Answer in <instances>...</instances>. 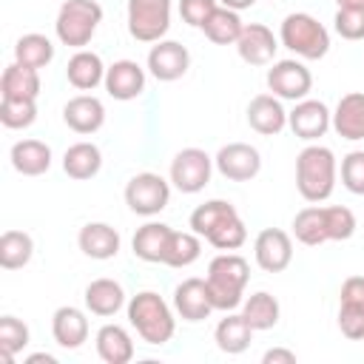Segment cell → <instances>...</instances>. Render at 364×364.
<instances>
[{"instance_id":"obj_1","label":"cell","mask_w":364,"mask_h":364,"mask_svg":"<svg viewBox=\"0 0 364 364\" xmlns=\"http://www.w3.org/2000/svg\"><path fill=\"white\" fill-rule=\"evenodd\" d=\"M250 279V264L239 256V253H219L216 259H210L208 264V290H210V301L216 310H236L245 301V287Z\"/></svg>"},{"instance_id":"obj_2","label":"cell","mask_w":364,"mask_h":364,"mask_svg":"<svg viewBox=\"0 0 364 364\" xmlns=\"http://www.w3.org/2000/svg\"><path fill=\"white\" fill-rule=\"evenodd\" d=\"M128 321L139 333V338L145 344H154V347L168 344L173 338V330H176L173 310L154 290H142V293L131 296V301H128Z\"/></svg>"},{"instance_id":"obj_3","label":"cell","mask_w":364,"mask_h":364,"mask_svg":"<svg viewBox=\"0 0 364 364\" xmlns=\"http://www.w3.org/2000/svg\"><path fill=\"white\" fill-rule=\"evenodd\" d=\"M336 154L327 145H307L296 156V188L307 202L330 199L336 188Z\"/></svg>"},{"instance_id":"obj_4","label":"cell","mask_w":364,"mask_h":364,"mask_svg":"<svg viewBox=\"0 0 364 364\" xmlns=\"http://www.w3.org/2000/svg\"><path fill=\"white\" fill-rule=\"evenodd\" d=\"M279 40L301 60H321L330 51V31L307 11H293L282 20Z\"/></svg>"},{"instance_id":"obj_5","label":"cell","mask_w":364,"mask_h":364,"mask_svg":"<svg viewBox=\"0 0 364 364\" xmlns=\"http://www.w3.org/2000/svg\"><path fill=\"white\" fill-rule=\"evenodd\" d=\"M100 23H102V6L97 0H65L57 11L54 31L63 46L82 48L91 43Z\"/></svg>"},{"instance_id":"obj_6","label":"cell","mask_w":364,"mask_h":364,"mask_svg":"<svg viewBox=\"0 0 364 364\" xmlns=\"http://www.w3.org/2000/svg\"><path fill=\"white\" fill-rule=\"evenodd\" d=\"M171 28V0H128V34L139 43H159Z\"/></svg>"},{"instance_id":"obj_7","label":"cell","mask_w":364,"mask_h":364,"mask_svg":"<svg viewBox=\"0 0 364 364\" xmlns=\"http://www.w3.org/2000/svg\"><path fill=\"white\" fill-rule=\"evenodd\" d=\"M168 199H171V185L154 171H142L131 176L125 185V205L136 216H156L159 210L168 208Z\"/></svg>"},{"instance_id":"obj_8","label":"cell","mask_w":364,"mask_h":364,"mask_svg":"<svg viewBox=\"0 0 364 364\" xmlns=\"http://www.w3.org/2000/svg\"><path fill=\"white\" fill-rule=\"evenodd\" d=\"M213 159L202 148H182L171 159V185L182 193H199L210 182Z\"/></svg>"},{"instance_id":"obj_9","label":"cell","mask_w":364,"mask_h":364,"mask_svg":"<svg viewBox=\"0 0 364 364\" xmlns=\"http://www.w3.org/2000/svg\"><path fill=\"white\" fill-rule=\"evenodd\" d=\"M267 88L273 97L279 100H290V102H299L310 94L313 88V74L304 63L299 60H276L270 68H267Z\"/></svg>"},{"instance_id":"obj_10","label":"cell","mask_w":364,"mask_h":364,"mask_svg":"<svg viewBox=\"0 0 364 364\" xmlns=\"http://www.w3.org/2000/svg\"><path fill=\"white\" fill-rule=\"evenodd\" d=\"M213 165L230 182H250L262 171V156L247 142H228L213 156Z\"/></svg>"},{"instance_id":"obj_11","label":"cell","mask_w":364,"mask_h":364,"mask_svg":"<svg viewBox=\"0 0 364 364\" xmlns=\"http://www.w3.org/2000/svg\"><path fill=\"white\" fill-rule=\"evenodd\" d=\"M287 125L299 139L316 142L333 125V114L321 100H307L304 97V100H299L293 105V111H287Z\"/></svg>"},{"instance_id":"obj_12","label":"cell","mask_w":364,"mask_h":364,"mask_svg":"<svg viewBox=\"0 0 364 364\" xmlns=\"http://www.w3.org/2000/svg\"><path fill=\"white\" fill-rule=\"evenodd\" d=\"M253 256H256V264L264 273H282L293 262V242L284 230L264 228L253 242Z\"/></svg>"},{"instance_id":"obj_13","label":"cell","mask_w":364,"mask_h":364,"mask_svg":"<svg viewBox=\"0 0 364 364\" xmlns=\"http://www.w3.org/2000/svg\"><path fill=\"white\" fill-rule=\"evenodd\" d=\"M188 65H191V54L176 40H159L148 51V71L159 82H173V80L185 77Z\"/></svg>"},{"instance_id":"obj_14","label":"cell","mask_w":364,"mask_h":364,"mask_svg":"<svg viewBox=\"0 0 364 364\" xmlns=\"http://www.w3.org/2000/svg\"><path fill=\"white\" fill-rule=\"evenodd\" d=\"M102 85H105L108 97H114L119 102L136 100L145 91V68L134 60H117V63L108 65Z\"/></svg>"},{"instance_id":"obj_15","label":"cell","mask_w":364,"mask_h":364,"mask_svg":"<svg viewBox=\"0 0 364 364\" xmlns=\"http://www.w3.org/2000/svg\"><path fill=\"white\" fill-rule=\"evenodd\" d=\"M173 310L185 321H202L208 318L216 307L210 301V290L205 279H185L173 290Z\"/></svg>"},{"instance_id":"obj_16","label":"cell","mask_w":364,"mask_h":364,"mask_svg":"<svg viewBox=\"0 0 364 364\" xmlns=\"http://www.w3.org/2000/svg\"><path fill=\"white\" fill-rule=\"evenodd\" d=\"M276 48L279 43L273 31L262 23H245L242 37L236 40V51L247 65H270L276 57Z\"/></svg>"},{"instance_id":"obj_17","label":"cell","mask_w":364,"mask_h":364,"mask_svg":"<svg viewBox=\"0 0 364 364\" xmlns=\"http://www.w3.org/2000/svg\"><path fill=\"white\" fill-rule=\"evenodd\" d=\"M63 119L74 134H94L105 125V105L94 94H77L63 105Z\"/></svg>"},{"instance_id":"obj_18","label":"cell","mask_w":364,"mask_h":364,"mask_svg":"<svg viewBox=\"0 0 364 364\" xmlns=\"http://www.w3.org/2000/svg\"><path fill=\"white\" fill-rule=\"evenodd\" d=\"M247 125L262 134V136H276L287 125V111L279 97L273 94H259L247 105Z\"/></svg>"},{"instance_id":"obj_19","label":"cell","mask_w":364,"mask_h":364,"mask_svg":"<svg viewBox=\"0 0 364 364\" xmlns=\"http://www.w3.org/2000/svg\"><path fill=\"white\" fill-rule=\"evenodd\" d=\"M51 333H54V341L63 350H77L88 341V318L80 307L63 304L51 316Z\"/></svg>"},{"instance_id":"obj_20","label":"cell","mask_w":364,"mask_h":364,"mask_svg":"<svg viewBox=\"0 0 364 364\" xmlns=\"http://www.w3.org/2000/svg\"><path fill=\"white\" fill-rule=\"evenodd\" d=\"M77 245L88 259L105 262V259H114L119 253V233L105 222H88L80 228Z\"/></svg>"},{"instance_id":"obj_21","label":"cell","mask_w":364,"mask_h":364,"mask_svg":"<svg viewBox=\"0 0 364 364\" xmlns=\"http://www.w3.org/2000/svg\"><path fill=\"white\" fill-rule=\"evenodd\" d=\"M333 128L341 139H364V94L361 91H350L338 100L336 111H333Z\"/></svg>"},{"instance_id":"obj_22","label":"cell","mask_w":364,"mask_h":364,"mask_svg":"<svg viewBox=\"0 0 364 364\" xmlns=\"http://www.w3.org/2000/svg\"><path fill=\"white\" fill-rule=\"evenodd\" d=\"M105 71L108 68H105L102 57L97 51H85V48H80L65 65V77L77 91H94L100 82H105Z\"/></svg>"},{"instance_id":"obj_23","label":"cell","mask_w":364,"mask_h":364,"mask_svg":"<svg viewBox=\"0 0 364 364\" xmlns=\"http://www.w3.org/2000/svg\"><path fill=\"white\" fill-rule=\"evenodd\" d=\"M11 168L23 176H40L51 168V148L40 139H20L11 145Z\"/></svg>"},{"instance_id":"obj_24","label":"cell","mask_w":364,"mask_h":364,"mask_svg":"<svg viewBox=\"0 0 364 364\" xmlns=\"http://www.w3.org/2000/svg\"><path fill=\"white\" fill-rule=\"evenodd\" d=\"M82 299H85L88 313L108 318V316H114L117 310H122V304H125V290H122V284L114 282V279H94V282L85 287V296H82Z\"/></svg>"},{"instance_id":"obj_25","label":"cell","mask_w":364,"mask_h":364,"mask_svg":"<svg viewBox=\"0 0 364 364\" xmlns=\"http://www.w3.org/2000/svg\"><path fill=\"white\" fill-rule=\"evenodd\" d=\"M253 327L247 324V318L242 313H228L216 330H213V338H216V347L228 355H239L250 347V338H253Z\"/></svg>"},{"instance_id":"obj_26","label":"cell","mask_w":364,"mask_h":364,"mask_svg":"<svg viewBox=\"0 0 364 364\" xmlns=\"http://www.w3.org/2000/svg\"><path fill=\"white\" fill-rule=\"evenodd\" d=\"M171 233H173V228H168L165 222H145L134 233V242H131L134 256L142 259V262H162Z\"/></svg>"},{"instance_id":"obj_27","label":"cell","mask_w":364,"mask_h":364,"mask_svg":"<svg viewBox=\"0 0 364 364\" xmlns=\"http://www.w3.org/2000/svg\"><path fill=\"white\" fill-rule=\"evenodd\" d=\"M97 355L105 364H128L134 358V341L125 327L119 324H105L97 330Z\"/></svg>"},{"instance_id":"obj_28","label":"cell","mask_w":364,"mask_h":364,"mask_svg":"<svg viewBox=\"0 0 364 364\" xmlns=\"http://www.w3.org/2000/svg\"><path fill=\"white\" fill-rule=\"evenodd\" d=\"M0 97L37 100L40 97V71L37 68H26L20 63L6 65V71L0 77Z\"/></svg>"},{"instance_id":"obj_29","label":"cell","mask_w":364,"mask_h":364,"mask_svg":"<svg viewBox=\"0 0 364 364\" xmlns=\"http://www.w3.org/2000/svg\"><path fill=\"white\" fill-rule=\"evenodd\" d=\"M102 168V154L94 142H74L65 154H63V171L71 179H91L97 176Z\"/></svg>"},{"instance_id":"obj_30","label":"cell","mask_w":364,"mask_h":364,"mask_svg":"<svg viewBox=\"0 0 364 364\" xmlns=\"http://www.w3.org/2000/svg\"><path fill=\"white\" fill-rule=\"evenodd\" d=\"M242 28H245V23H242L239 11L225 9V6H219V9L208 17V23L202 26L205 37H208L210 43H216V46H236V40L242 37Z\"/></svg>"},{"instance_id":"obj_31","label":"cell","mask_w":364,"mask_h":364,"mask_svg":"<svg viewBox=\"0 0 364 364\" xmlns=\"http://www.w3.org/2000/svg\"><path fill=\"white\" fill-rule=\"evenodd\" d=\"M293 236L307 245V247H318L324 242H330L327 236V219H324V208H301L296 216H293Z\"/></svg>"},{"instance_id":"obj_32","label":"cell","mask_w":364,"mask_h":364,"mask_svg":"<svg viewBox=\"0 0 364 364\" xmlns=\"http://www.w3.org/2000/svg\"><path fill=\"white\" fill-rule=\"evenodd\" d=\"M54 60V46L46 34H23L17 43H14V63L26 65V68H46L48 63Z\"/></svg>"},{"instance_id":"obj_33","label":"cell","mask_w":364,"mask_h":364,"mask_svg":"<svg viewBox=\"0 0 364 364\" xmlns=\"http://www.w3.org/2000/svg\"><path fill=\"white\" fill-rule=\"evenodd\" d=\"M279 313H282V307H279L276 296H270L267 290H259V293H253L250 299L242 301V316L247 318V324L253 330L276 327L279 324Z\"/></svg>"},{"instance_id":"obj_34","label":"cell","mask_w":364,"mask_h":364,"mask_svg":"<svg viewBox=\"0 0 364 364\" xmlns=\"http://www.w3.org/2000/svg\"><path fill=\"white\" fill-rule=\"evenodd\" d=\"M34 242L26 230H6L0 236V267L3 270H20L31 262Z\"/></svg>"},{"instance_id":"obj_35","label":"cell","mask_w":364,"mask_h":364,"mask_svg":"<svg viewBox=\"0 0 364 364\" xmlns=\"http://www.w3.org/2000/svg\"><path fill=\"white\" fill-rule=\"evenodd\" d=\"M230 216H236V208H233L230 202H225V199H210V202L193 208L188 225H191V230H193L196 236H208L213 228H219V225H222L225 219H230Z\"/></svg>"},{"instance_id":"obj_36","label":"cell","mask_w":364,"mask_h":364,"mask_svg":"<svg viewBox=\"0 0 364 364\" xmlns=\"http://www.w3.org/2000/svg\"><path fill=\"white\" fill-rule=\"evenodd\" d=\"M199 253H202V242H199V236L193 230L191 233L173 230L171 239H168V250H165L162 264H168V267H188V264H193L199 259Z\"/></svg>"},{"instance_id":"obj_37","label":"cell","mask_w":364,"mask_h":364,"mask_svg":"<svg viewBox=\"0 0 364 364\" xmlns=\"http://www.w3.org/2000/svg\"><path fill=\"white\" fill-rule=\"evenodd\" d=\"M28 344V327L17 316H3L0 318V355L3 361H14V355Z\"/></svg>"},{"instance_id":"obj_38","label":"cell","mask_w":364,"mask_h":364,"mask_svg":"<svg viewBox=\"0 0 364 364\" xmlns=\"http://www.w3.org/2000/svg\"><path fill=\"white\" fill-rule=\"evenodd\" d=\"M37 119V100H11V97H3L0 102V122L11 131H20V128H28L34 125Z\"/></svg>"},{"instance_id":"obj_39","label":"cell","mask_w":364,"mask_h":364,"mask_svg":"<svg viewBox=\"0 0 364 364\" xmlns=\"http://www.w3.org/2000/svg\"><path fill=\"white\" fill-rule=\"evenodd\" d=\"M205 239H208L216 250H239V247L247 242V228H245V222H242L239 213H236V216L225 219L219 228H213Z\"/></svg>"},{"instance_id":"obj_40","label":"cell","mask_w":364,"mask_h":364,"mask_svg":"<svg viewBox=\"0 0 364 364\" xmlns=\"http://www.w3.org/2000/svg\"><path fill=\"white\" fill-rule=\"evenodd\" d=\"M324 219H327V236L330 242H344L355 233V213L344 205H330L324 208Z\"/></svg>"},{"instance_id":"obj_41","label":"cell","mask_w":364,"mask_h":364,"mask_svg":"<svg viewBox=\"0 0 364 364\" xmlns=\"http://www.w3.org/2000/svg\"><path fill=\"white\" fill-rule=\"evenodd\" d=\"M341 185L350 193L364 196V151H350L341 159Z\"/></svg>"},{"instance_id":"obj_42","label":"cell","mask_w":364,"mask_h":364,"mask_svg":"<svg viewBox=\"0 0 364 364\" xmlns=\"http://www.w3.org/2000/svg\"><path fill=\"white\" fill-rule=\"evenodd\" d=\"M333 28L344 40H364V9H338Z\"/></svg>"},{"instance_id":"obj_43","label":"cell","mask_w":364,"mask_h":364,"mask_svg":"<svg viewBox=\"0 0 364 364\" xmlns=\"http://www.w3.org/2000/svg\"><path fill=\"white\" fill-rule=\"evenodd\" d=\"M338 330L350 341H364V307L338 304Z\"/></svg>"},{"instance_id":"obj_44","label":"cell","mask_w":364,"mask_h":364,"mask_svg":"<svg viewBox=\"0 0 364 364\" xmlns=\"http://www.w3.org/2000/svg\"><path fill=\"white\" fill-rule=\"evenodd\" d=\"M216 9L219 0H179V17L193 28H202Z\"/></svg>"},{"instance_id":"obj_45","label":"cell","mask_w":364,"mask_h":364,"mask_svg":"<svg viewBox=\"0 0 364 364\" xmlns=\"http://www.w3.org/2000/svg\"><path fill=\"white\" fill-rule=\"evenodd\" d=\"M338 304H358V307H364V276L344 279L341 293H338Z\"/></svg>"},{"instance_id":"obj_46","label":"cell","mask_w":364,"mask_h":364,"mask_svg":"<svg viewBox=\"0 0 364 364\" xmlns=\"http://www.w3.org/2000/svg\"><path fill=\"white\" fill-rule=\"evenodd\" d=\"M262 364H296V353L284 347H273L262 355Z\"/></svg>"},{"instance_id":"obj_47","label":"cell","mask_w":364,"mask_h":364,"mask_svg":"<svg viewBox=\"0 0 364 364\" xmlns=\"http://www.w3.org/2000/svg\"><path fill=\"white\" fill-rule=\"evenodd\" d=\"M225 9H233V11H245V9H250L256 0H219Z\"/></svg>"},{"instance_id":"obj_48","label":"cell","mask_w":364,"mask_h":364,"mask_svg":"<svg viewBox=\"0 0 364 364\" xmlns=\"http://www.w3.org/2000/svg\"><path fill=\"white\" fill-rule=\"evenodd\" d=\"M40 361H46V364H57V358H54L51 353H31V355L26 358V364H40Z\"/></svg>"},{"instance_id":"obj_49","label":"cell","mask_w":364,"mask_h":364,"mask_svg":"<svg viewBox=\"0 0 364 364\" xmlns=\"http://www.w3.org/2000/svg\"><path fill=\"white\" fill-rule=\"evenodd\" d=\"M338 9H364V0H336Z\"/></svg>"}]
</instances>
